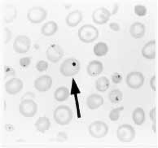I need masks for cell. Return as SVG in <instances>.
<instances>
[{"label": "cell", "instance_id": "cell-1", "mask_svg": "<svg viewBox=\"0 0 158 148\" xmlns=\"http://www.w3.org/2000/svg\"><path fill=\"white\" fill-rule=\"evenodd\" d=\"M53 117L58 125H69L73 120V112L68 106L61 105L55 109Z\"/></svg>", "mask_w": 158, "mask_h": 148}, {"label": "cell", "instance_id": "cell-2", "mask_svg": "<svg viewBox=\"0 0 158 148\" xmlns=\"http://www.w3.org/2000/svg\"><path fill=\"white\" fill-rule=\"evenodd\" d=\"M80 69H81L80 61L74 58H69L61 64L60 71L64 76L70 77L77 75Z\"/></svg>", "mask_w": 158, "mask_h": 148}, {"label": "cell", "instance_id": "cell-3", "mask_svg": "<svg viewBox=\"0 0 158 148\" xmlns=\"http://www.w3.org/2000/svg\"><path fill=\"white\" fill-rule=\"evenodd\" d=\"M77 34L79 39L82 43H90L95 42L98 38L99 30L92 25H84L79 29Z\"/></svg>", "mask_w": 158, "mask_h": 148}, {"label": "cell", "instance_id": "cell-4", "mask_svg": "<svg viewBox=\"0 0 158 148\" xmlns=\"http://www.w3.org/2000/svg\"><path fill=\"white\" fill-rule=\"evenodd\" d=\"M90 136L95 138H101L105 137L109 133V126L105 122L101 121H93L88 127Z\"/></svg>", "mask_w": 158, "mask_h": 148}, {"label": "cell", "instance_id": "cell-5", "mask_svg": "<svg viewBox=\"0 0 158 148\" xmlns=\"http://www.w3.org/2000/svg\"><path fill=\"white\" fill-rule=\"evenodd\" d=\"M117 137L122 142H131L135 137V130L128 124H124L118 127L117 130Z\"/></svg>", "mask_w": 158, "mask_h": 148}, {"label": "cell", "instance_id": "cell-6", "mask_svg": "<svg viewBox=\"0 0 158 148\" xmlns=\"http://www.w3.org/2000/svg\"><path fill=\"white\" fill-rule=\"evenodd\" d=\"M19 111L23 117H33L38 112V104L34 99H25L20 103Z\"/></svg>", "mask_w": 158, "mask_h": 148}, {"label": "cell", "instance_id": "cell-7", "mask_svg": "<svg viewBox=\"0 0 158 148\" xmlns=\"http://www.w3.org/2000/svg\"><path fill=\"white\" fill-rule=\"evenodd\" d=\"M145 77L142 72L138 71L131 72L127 75L126 82L129 87L133 90H139L144 84Z\"/></svg>", "mask_w": 158, "mask_h": 148}, {"label": "cell", "instance_id": "cell-8", "mask_svg": "<svg viewBox=\"0 0 158 148\" xmlns=\"http://www.w3.org/2000/svg\"><path fill=\"white\" fill-rule=\"evenodd\" d=\"M48 11L42 7H34L28 11L27 18L32 24H39L46 20Z\"/></svg>", "mask_w": 158, "mask_h": 148}, {"label": "cell", "instance_id": "cell-9", "mask_svg": "<svg viewBox=\"0 0 158 148\" xmlns=\"http://www.w3.org/2000/svg\"><path fill=\"white\" fill-rule=\"evenodd\" d=\"M31 41L25 35H19L13 43L14 51L18 54H25L30 51Z\"/></svg>", "mask_w": 158, "mask_h": 148}, {"label": "cell", "instance_id": "cell-10", "mask_svg": "<svg viewBox=\"0 0 158 148\" xmlns=\"http://www.w3.org/2000/svg\"><path fill=\"white\" fill-rule=\"evenodd\" d=\"M112 14L104 7H98L92 13V20L97 25H104L110 19Z\"/></svg>", "mask_w": 158, "mask_h": 148}, {"label": "cell", "instance_id": "cell-11", "mask_svg": "<svg viewBox=\"0 0 158 148\" xmlns=\"http://www.w3.org/2000/svg\"><path fill=\"white\" fill-rule=\"evenodd\" d=\"M47 58L52 63H57L64 56V51L61 47L56 44H52L50 46L46 51Z\"/></svg>", "mask_w": 158, "mask_h": 148}, {"label": "cell", "instance_id": "cell-12", "mask_svg": "<svg viewBox=\"0 0 158 148\" xmlns=\"http://www.w3.org/2000/svg\"><path fill=\"white\" fill-rule=\"evenodd\" d=\"M24 84L23 81L19 78H14L10 79L9 81H7L5 83V90L10 95H15L20 93L23 89Z\"/></svg>", "mask_w": 158, "mask_h": 148}, {"label": "cell", "instance_id": "cell-13", "mask_svg": "<svg viewBox=\"0 0 158 148\" xmlns=\"http://www.w3.org/2000/svg\"><path fill=\"white\" fill-rule=\"evenodd\" d=\"M52 78L48 75H43L39 76L34 81V87L39 92H47L52 88Z\"/></svg>", "mask_w": 158, "mask_h": 148}, {"label": "cell", "instance_id": "cell-14", "mask_svg": "<svg viewBox=\"0 0 158 148\" xmlns=\"http://www.w3.org/2000/svg\"><path fill=\"white\" fill-rule=\"evenodd\" d=\"M104 104V98L97 94H90L86 99V105L90 110H95Z\"/></svg>", "mask_w": 158, "mask_h": 148}, {"label": "cell", "instance_id": "cell-15", "mask_svg": "<svg viewBox=\"0 0 158 148\" xmlns=\"http://www.w3.org/2000/svg\"><path fill=\"white\" fill-rule=\"evenodd\" d=\"M103 70H104V65L100 61L98 60L90 61L86 68V71H87L88 75L90 76H93V77L99 76V74L103 72Z\"/></svg>", "mask_w": 158, "mask_h": 148}, {"label": "cell", "instance_id": "cell-16", "mask_svg": "<svg viewBox=\"0 0 158 148\" xmlns=\"http://www.w3.org/2000/svg\"><path fill=\"white\" fill-rule=\"evenodd\" d=\"M142 56L148 60L156 58V41H150L145 44L142 49Z\"/></svg>", "mask_w": 158, "mask_h": 148}, {"label": "cell", "instance_id": "cell-17", "mask_svg": "<svg viewBox=\"0 0 158 148\" xmlns=\"http://www.w3.org/2000/svg\"><path fill=\"white\" fill-rule=\"evenodd\" d=\"M82 20V13L79 10H75V11L70 12L68 14V16H66L65 21L66 24L69 27H75Z\"/></svg>", "mask_w": 158, "mask_h": 148}, {"label": "cell", "instance_id": "cell-18", "mask_svg": "<svg viewBox=\"0 0 158 148\" xmlns=\"http://www.w3.org/2000/svg\"><path fill=\"white\" fill-rule=\"evenodd\" d=\"M146 28L143 24L140 22H135L130 28V34L134 38H141L145 35Z\"/></svg>", "mask_w": 158, "mask_h": 148}, {"label": "cell", "instance_id": "cell-19", "mask_svg": "<svg viewBox=\"0 0 158 148\" xmlns=\"http://www.w3.org/2000/svg\"><path fill=\"white\" fill-rule=\"evenodd\" d=\"M58 30V25L53 20H50L43 25L41 33L45 37L53 36Z\"/></svg>", "mask_w": 158, "mask_h": 148}, {"label": "cell", "instance_id": "cell-20", "mask_svg": "<svg viewBox=\"0 0 158 148\" xmlns=\"http://www.w3.org/2000/svg\"><path fill=\"white\" fill-rule=\"evenodd\" d=\"M51 127V122L50 120L48 117H39V119L37 120L36 123H35V128L39 132L44 134L48 131Z\"/></svg>", "mask_w": 158, "mask_h": 148}, {"label": "cell", "instance_id": "cell-21", "mask_svg": "<svg viewBox=\"0 0 158 148\" xmlns=\"http://www.w3.org/2000/svg\"><path fill=\"white\" fill-rule=\"evenodd\" d=\"M132 119L136 125H142L145 122V112L142 108H136L132 113Z\"/></svg>", "mask_w": 158, "mask_h": 148}, {"label": "cell", "instance_id": "cell-22", "mask_svg": "<svg viewBox=\"0 0 158 148\" xmlns=\"http://www.w3.org/2000/svg\"><path fill=\"white\" fill-rule=\"evenodd\" d=\"M16 16H17V11H16V7L11 4L7 5L5 10L4 16H3L5 23L9 24V23L13 22L14 20H16Z\"/></svg>", "mask_w": 158, "mask_h": 148}, {"label": "cell", "instance_id": "cell-23", "mask_svg": "<svg viewBox=\"0 0 158 148\" xmlns=\"http://www.w3.org/2000/svg\"><path fill=\"white\" fill-rule=\"evenodd\" d=\"M69 96V90L65 86H60L54 93L55 99L58 102H64Z\"/></svg>", "mask_w": 158, "mask_h": 148}, {"label": "cell", "instance_id": "cell-24", "mask_svg": "<svg viewBox=\"0 0 158 148\" xmlns=\"http://www.w3.org/2000/svg\"><path fill=\"white\" fill-rule=\"evenodd\" d=\"M109 51V47L105 43L100 42V43H96L94 47L93 52L95 56L97 57H102V56H106Z\"/></svg>", "mask_w": 158, "mask_h": 148}, {"label": "cell", "instance_id": "cell-25", "mask_svg": "<svg viewBox=\"0 0 158 148\" xmlns=\"http://www.w3.org/2000/svg\"><path fill=\"white\" fill-rule=\"evenodd\" d=\"M109 85H110V82H109V80L105 76H101L98 79L96 82H95V87H96V90L99 92H105L109 88Z\"/></svg>", "mask_w": 158, "mask_h": 148}, {"label": "cell", "instance_id": "cell-26", "mask_svg": "<svg viewBox=\"0 0 158 148\" xmlns=\"http://www.w3.org/2000/svg\"><path fill=\"white\" fill-rule=\"evenodd\" d=\"M122 97H123V94L122 92L120 90H112L109 94V100L112 103H118L122 101Z\"/></svg>", "mask_w": 158, "mask_h": 148}, {"label": "cell", "instance_id": "cell-27", "mask_svg": "<svg viewBox=\"0 0 158 148\" xmlns=\"http://www.w3.org/2000/svg\"><path fill=\"white\" fill-rule=\"evenodd\" d=\"M124 110V107H119V108H116L109 112V119L112 121H117L119 119L121 112Z\"/></svg>", "mask_w": 158, "mask_h": 148}, {"label": "cell", "instance_id": "cell-28", "mask_svg": "<svg viewBox=\"0 0 158 148\" xmlns=\"http://www.w3.org/2000/svg\"><path fill=\"white\" fill-rule=\"evenodd\" d=\"M134 11L135 15L138 16H144L147 14V8L143 5H136L135 8H134Z\"/></svg>", "mask_w": 158, "mask_h": 148}, {"label": "cell", "instance_id": "cell-29", "mask_svg": "<svg viewBox=\"0 0 158 148\" xmlns=\"http://www.w3.org/2000/svg\"><path fill=\"white\" fill-rule=\"evenodd\" d=\"M2 38H3V42L4 44H7L9 43L11 38V32L8 28L5 27L2 31Z\"/></svg>", "mask_w": 158, "mask_h": 148}, {"label": "cell", "instance_id": "cell-30", "mask_svg": "<svg viewBox=\"0 0 158 148\" xmlns=\"http://www.w3.org/2000/svg\"><path fill=\"white\" fill-rule=\"evenodd\" d=\"M36 68L39 72H44L48 68V64L47 61L40 60L36 64Z\"/></svg>", "mask_w": 158, "mask_h": 148}, {"label": "cell", "instance_id": "cell-31", "mask_svg": "<svg viewBox=\"0 0 158 148\" xmlns=\"http://www.w3.org/2000/svg\"><path fill=\"white\" fill-rule=\"evenodd\" d=\"M149 117L152 121V130L156 133V108H153L149 112Z\"/></svg>", "mask_w": 158, "mask_h": 148}, {"label": "cell", "instance_id": "cell-32", "mask_svg": "<svg viewBox=\"0 0 158 148\" xmlns=\"http://www.w3.org/2000/svg\"><path fill=\"white\" fill-rule=\"evenodd\" d=\"M16 72L15 70L10 66H4V78L8 77V76H15Z\"/></svg>", "mask_w": 158, "mask_h": 148}, {"label": "cell", "instance_id": "cell-33", "mask_svg": "<svg viewBox=\"0 0 158 148\" xmlns=\"http://www.w3.org/2000/svg\"><path fill=\"white\" fill-rule=\"evenodd\" d=\"M30 58L29 57H24V58H21L20 60V65L22 68H27L29 65L30 64Z\"/></svg>", "mask_w": 158, "mask_h": 148}, {"label": "cell", "instance_id": "cell-34", "mask_svg": "<svg viewBox=\"0 0 158 148\" xmlns=\"http://www.w3.org/2000/svg\"><path fill=\"white\" fill-rule=\"evenodd\" d=\"M68 140V135L66 134L64 132H60L57 134L56 137V141L60 142H64Z\"/></svg>", "mask_w": 158, "mask_h": 148}, {"label": "cell", "instance_id": "cell-35", "mask_svg": "<svg viewBox=\"0 0 158 148\" xmlns=\"http://www.w3.org/2000/svg\"><path fill=\"white\" fill-rule=\"evenodd\" d=\"M112 81H113V83L115 84H119L122 82V76L120 73L116 72L112 76Z\"/></svg>", "mask_w": 158, "mask_h": 148}, {"label": "cell", "instance_id": "cell-36", "mask_svg": "<svg viewBox=\"0 0 158 148\" xmlns=\"http://www.w3.org/2000/svg\"><path fill=\"white\" fill-rule=\"evenodd\" d=\"M34 98H35V95H34V93L27 92L23 95L22 98H21V100H25V99H34Z\"/></svg>", "mask_w": 158, "mask_h": 148}, {"label": "cell", "instance_id": "cell-37", "mask_svg": "<svg viewBox=\"0 0 158 148\" xmlns=\"http://www.w3.org/2000/svg\"><path fill=\"white\" fill-rule=\"evenodd\" d=\"M109 28H110L113 31H115V32H118L120 30V25H118V23H116V22L111 23L110 25H109Z\"/></svg>", "mask_w": 158, "mask_h": 148}, {"label": "cell", "instance_id": "cell-38", "mask_svg": "<svg viewBox=\"0 0 158 148\" xmlns=\"http://www.w3.org/2000/svg\"><path fill=\"white\" fill-rule=\"evenodd\" d=\"M150 86H151L152 90L153 91H156V75H154L150 80Z\"/></svg>", "mask_w": 158, "mask_h": 148}, {"label": "cell", "instance_id": "cell-39", "mask_svg": "<svg viewBox=\"0 0 158 148\" xmlns=\"http://www.w3.org/2000/svg\"><path fill=\"white\" fill-rule=\"evenodd\" d=\"M5 129H6V130L8 131V132H12L14 130V126L12 125L8 124V125H5Z\"/></svg>", "mask_w": 158, "mask_h": 148}, {"label": "cell", "instance_id": "cell-40", "mask_svg": "<svg viewBox=\"0 0 158 148\" xmlns=\"http://www.w3.org/2000/svg\"><path fill=\"white\" fill-rule=\"evenodd\" d=\"M118 3H115V4H114V8H113V12H112L111 14H112V15H115V14L118 12Z\"/></svg>", "mask_w": 158, "mask_h": 148}]
</instances>
